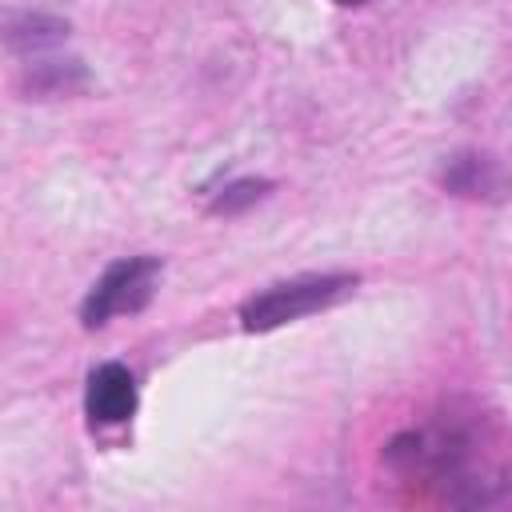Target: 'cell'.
<instances>
[{"mask_svg":"<svg viewBox=\"0 0 512 512\" xmlns=\"http://www.w3.org/2000/svg\"><path fill=\"white\" fill-rule=\"evenodd\" d=\"M164 264L156 256H128L104 268V276L88 288L84 304H80V320L84 328H100L112 316H132L140 308H148V300L156 296Z\"/></svg>","mask_w":512,"mask_h":512,"instance_id":"cell-3","label":"cell"},{"mask_svg":"<svg viewBox=\"0 0 512 512\" xmlns=\"http://www.w3.org/2000/svg\"><path fill=\"white\" fill-rule=\"evenodd\" d=\"M388 464L404 476H428V480H460L464 464L472 460V436L452 420H432L424 428L400 432L384 448Z\"/></svg>","mask_w":512,"mask_h":512,"instance_id":"cell-2","label":"cell"},{"mask_svg":"<svg viewBox=\"0 0 512 512\" xmlns=\"http://www.w3.org/2000/svg\"><path fill=\"white\" fill-rule=\"evenodd\" d=\"M88 84V72L80 60H36L28 72V92L32 96H68Z\"/></svg>","mask_w":512,"mask_h":512,"instance_id":"cell-7","label":"cell"},{"mask_svg":"<svg viewBox=\"0 0 512 512\" xmlns=\"http://www.w3.org/2000/svg\"><path fill=\"white\" fill-rule=\"evenodd\" d=\"M332 4H364V0H332Z\"/></svg>","mask_w":512,"mask_h":512,"instance_id":"cell-9","label":"cell"},{"mask_svg":"<svg viewBox=\"0 0 512 512\" xmlns=\"http://www.w3.org/2000/svg\"><path fill=\"white\" fill-rule=\"evenodd\" d=\"M440 188L460 200H504L512 192V172L488 152H456L436 172Z\"/></svg>","mask_w":512,"mask_h":512,"instance_id":"cell-4","label":"cell"},{"mask_svg":"<svg viewBox=\"0 0 512 512\" xmlns=\"http://www.w3.org/2000/svg\"><path fill=\"white\" fill-rule=\"evenodd\" d=\"M140 404V392H136V376L108 360V364H96L88 372V388H84V412L92 424H124L132 420Z\"/></svg>","mask_w":512,"mask_h":512,"instance_id":"cell-5","label":"cell"},{"mask_svg":"<svg viewBox=\"0 0 512 512\" xmlns=\"http://www.w3.org/2000/svg\"><path fill=\"white\" fill-rule=\"evenodd\" d=\"M356 288V276L348 272H308V276H292L280 284L260 288L256 296H248L240 304V324L244 332H272L280 324H292L300 316H312L328 304H336L340 296H348Z\"/></svg>","mask_w":512,"mask_h":512,"instance_id":"cell-1","label":"cell"},{"mask_svg":"<svg viewBox=\"0 0 512 512\" xmlns=\"http://www.w3.org/2000/svg\"><path fill=\"white\" fill-rule=\"evenodd\" d=\"M268 192H272V180L240 176V180H228V184L208 200V212H212V216H240V212H248L256 200H264Z\"/></svg>","mask_w":512,"mask_h":512,"instance_id":"cell-8","label":"cell"},{"mask_svg":"<svg viewBox=\"0 0 512 512\" xmlns=\"http://www.w3.org/2000/svg\"><path fill=\"white\" fill-rule=\"evenodd\" d=\"M68 36V20L44 16V12H24L8 20V48L12 52H44Z\"/></svg>","mask_w":512,"mask_h":512,"instance_id":"cell-6","label":"cell"}]
</instances>
